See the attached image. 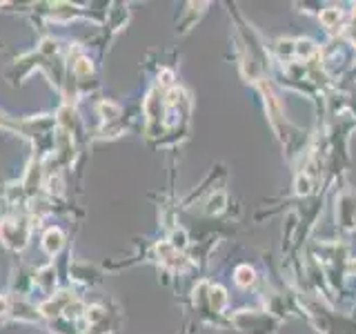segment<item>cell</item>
Masks as SVG:
<instances>
[{
	"instance_id": "1",
	"label": "cell",
	"mask_w": 356,
	"mask_h": 334,
	"mask_svg": "<svg viewBox=\"0 0 356 334\" xmlns=\"http://www.w3.org/2000/svg\"><path fill=\"white\" fill-rule=\"evenodd\" d=\"M0 237L9 248H22L27 241V228L20 221H5L0 225Z\"/></svg>"
},
{
	"instance_id": "2",
	"label": "cell",
	"mask_w": 356,
	"mask_h": 334,
	"mask_svg": "<svg viewBox=\"0 0 356 334\" xmlns=\"http://www.w3.org/2000/svg\"><path fill=\"white\" fill-rule=\"evenodd\" d=\"M42 245H44V250H47L49 254L58 252L63 248V234H60V230H49L47 234H44Z\"/></svg>"
},
{
	"instance_id": "3",
	"label": "cell",
	"mask_w": 356,
	"mask_h": 334,
	"mask_svg": "<svg viewBox=\"0 0 356 334\" xmlns=\"http://www.w3.org/2000/svg\"><path fill=\"white\" fill-rule=\"evenodd\" d=\"M74 70H76V76H78V78H83L85 74H92V65H89L85 58H81V61L76 63Z\"/></svg>"
},
{
	"instance_id": "4",
	"label": "cell",
	"mask_w": 356,
	"mask_h": 334,
	"mask_svg": "<svg viewBox=\"0 0 356 334\" xmlns=\"http://www.w3.org/2000/svg\"><path fill=\"white\" fill-rule=\"evenodd\" d=\"M252 281V276H248V267H243V270H238V283H248Z\"/></svg>"
},
{
	"instance_id": "5",
	"label": "cell",
	"mask_w": 356,
	"mask_h": 334,
	"mask_svg": "<svg viewBox=\"0 0 356 334\" xmlns=\"http://www.w3.org/2000/svg\"><path fill=\"white\" fill-rule=\"evenodd\" d=\"M7 312V299H0V315H5Z\"/></svg>"
}]
</instances>
